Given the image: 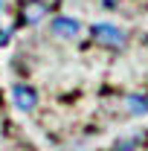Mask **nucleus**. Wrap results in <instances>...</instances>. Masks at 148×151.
<instances>
[{
    "label": "nucleus",
    "mask_w": 148,
    "mask_h": 151,
    "mask_svg": "<svg viewBox=\"0 0 148 151\" xmlns=\"http://www.w3.org/2000/svg\"><path fill=\"white\" fill-rule=\"evenodd\" d=\"M93 38L99 44H105V47H122L125 44V32L111 26V23H96L93 26Z\"/></svg>",
    "instance_id": "obj_1"
},
{
    "label": "nucleus",
    "mask_w": 148,
    "mask_h": 151,
    "mask_svg": "<svg viewBox=\"0 0 148 151\" xmlns=\"http://www.w3.org/2000/svg\"><path fill=\"white\" fill-rule=\"evenodd\" d=\"M12 99H15V108L18 111H32L38 105V93L29 84H15L12 87Z\"/></svg>",
    "instance_id": "obj_2"
},
{
    "label": "nucleus",
    "mask_w": 148,
    "mask_h": 151,
    "mask_svg": "<svg viewBox=\"0 0 148 151\" xmlns=\"http://www.w3.org/2000/svg\"><path fill=\"white\" fill-rule=\"evenodd\" d=\"M78 29H81V23L75 18H55L52 20V35H58V38H75Z\"/></svg>",
    "instance_id": "obj_3"
},
{
    "label": "nucleus",
    "mask_w": 148,
    "mask_h": 151,
    "mask_svg": "<svg viewBox=\"0 0 148 151\" xmlns=\"http://www.w3.org/2000/svg\"><path fill=\"white\" fill-rule=\"evenodd\" d=\"M20 15H23V23H38L47 15V6H44V0H26L20 6Z\"/></svg>",
    "instance_id": "obj_4"
},
{
    "label": "nucleus",
    "mask_w": 148,
    "mask_h": 151,
    "mask_svg": "<svg viewBox=\"0 0 148 151\" xmlns=\"http://www.w3.org/2000/svg\"><path fill=\"white\" fill-rule=\"evenodd\" d=\"M128 111L131 113H145L148 111V99L145 96H131L128 99Z\"/></svg>",
    "instance_id": "obj_5"
},
{
    "label": "nucleus",
    "mask_w": 148,
    "mask_h": 151,
    "mask_svg": "<svg viewBox=\"0 0 148 151\" xmlns=\"http://www.w3.org/2000/svg\"><path fill=\"white\" fill-rule=\"evenodd\" d=\"M0 6H3V0H0Z\"/></svg>",
    "instance_id": "obj_6"
}]
</instances>
